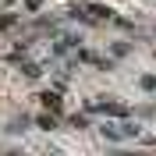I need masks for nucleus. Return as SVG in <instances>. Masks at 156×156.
<instances>
[{"instance_id":"obj_1","label":"nucleus","mask_w":156,"mask_h":156,"mask_svg":"<svg viewBox=\"0 0 156 156\" xmlns=\"http://www.w3.org/2000/svg\"><path fill=\"white\" fill-rule=\"evenodd\" d=\"M43 103H46V107H50V110H57V107H60V99H57V96H53V92H43Z\"/></svg>"}]
</instances>
